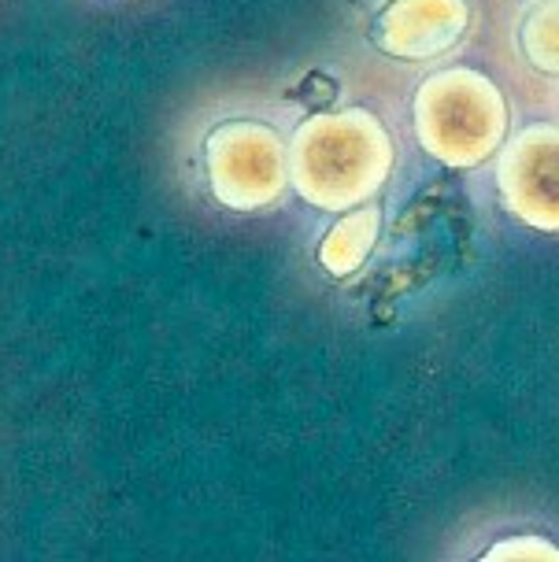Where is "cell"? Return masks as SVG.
<instances>
[{
    "instance_id": "6da1fadb",
    "label": "cell",
    "mask_w": 559,
    "mask_h": 562,
    "mask_svg": "<svg viewBox=\"0 0 559 562\" xmlns=\"http://www.w3.org/2000/svg\"><path fill=\"white\" fill-rule=\"evenodd\" d=\"M286 159L297 196L318 211H348L378 196L389 182L396 148L374 112L342 108L297 126Z\"/></svg>"
},
{
    "instance_id": "7a4b0ae2",
    "label": "cell",
    "mask_w": 559,
    "mask_h": 562,
    "mask_svg": "<svg viewBox=\"0 0 559 562\" xmlns=\"http://www.w3.org/2000/svg\"><path fill=\"white\" fill-rule=\"evenodd\" d=\"M418 145L437 164L467 170L501 153L507 137V100L501 86L474 67H445L426 75L412 100Z\"/></svg>"
},
{
    "instance_id": "3957f363",
    "label": "cell",
    "mask_w": 559,
    "mask_h": 562,
    "mask_svg": "<svg viewBox=\"0 0 559 562\" xmlns=\"http://www.w3.org/2000/svg\"><path fill=\"white\" fill-rule=\"evenodd\" d=\"M204 178L230 211H264L289 189L286 137L256 119L219 123L204 137Z\"/></svg>"
},
{
    "instance_id": "277c9868",
    "label": "cell",
    "mask_w": 559,
    "mask_h": 562,
    "mask_svg": "<svg viewBox=\"0 0 559 562\" xmlns=\"http://www.w3.org/2000/svg\"><path fill=\"white\" fill-rule=\"evenodd\" d=\"M501 148L504 153L501 167H496V186H501L504 207L518 223L552 234L559 226V130L552 123L526 126Z\"/></svg>"
},
{
    "instance_id": "5b68a950",
    "label": "cell",
    "mask_w": 559,
    "mask_h": 562,
    "mask_svg": "<svg viewBox=\"0 0 559 562\" xmlns=\"http://www.w3.org/2000/svg\"><path fill=\"white\" fill-rule=\"evenodd\" d=\"M471 26L467 0H389L371 23V42L385 56L423 64L463 42Z\"/></svg>"
},
{
    "instance_id": "8992f818",
    "label": "cell",
    "mask_w": 559,
    "mask_h": 562,
    "mask_svg": "<svg viewBox=\"0 0 559 562\" xmlns=\"http://www.w3.org/2000/svg\"><path fill=\"white\" fill-rule=\"evenodd\" d=\"M378 237H382V207L374 200L348 207L318 240V263L331 278H353L371 259Z\"/></svg>"
},
{
    "instance_id": "52a82bcc",
    "label": "cell",
    "mask_w": 559,
    "mask_h": 562,
    "mask_svg": "<svg viewBox=\"0 0 559 562\" xmlns=\"http://www.w3.org/2000/svg\"><path fill=\"white\" fill-rule=\"evenodd\" d=\"M559 8L556 0H545V4H537L530 15H526L523 23V34H518V42H523V53L526 59L545 70V75H556L559 70Z\"/></svg>"
},
{
    "instance_id": "ba28073f",
    "label": "cell",
    "mask_w": 559,
    "mask_h": 562,
    "mask_svg": "<svg viewBox=\"0 0 559 562\" xmlns=\"http://www.w3.org/2000/svg\"><path fill=\"white\" fill-rule=\"evenodd\" d=\"M485 559L489 562H496V559H530V562H545V559H559V551L552 544H545L541 537H515V540H504V544H496V548H489L485 551Z\"/></svg>"
}]
</instances>
